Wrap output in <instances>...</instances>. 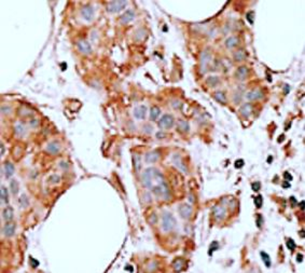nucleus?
I'll return each mask as SVG.
<instances>
[{
    "label": "nucleus",
    "instance_id": "f257e3e1",
    "mask_svg": "<svg viewBox=\"0 0 305 273\" xmlns=\"http://www.w3.org/2000/svg\"><path fill=\"white\" fill-rule=\"evenodd\" d=\"M141 180L145 187L151 189L156 185H160L165 181L164 176L157 168L155 167H149L144 171L141 175Z\"/></svg>",
    "mask_w": 305,
    "mask_h": 273
},
{
    "label": "nucleus",
    "instance_id": "f03ea898",
    "mask_svg": "<svg viewBox=\"0 0 305 273\" xmlns=\"http://www.w3.org/2000/svg\"><path fill=\"white\" fill-rule=\"evenodd\" d=\"M152 191V193L157 198H161L163 200H168L169 197H171V192H169V187L167 185L166 181L162 183L160 185H156L153 188L150 189Z\"/></svg>",
    "mask_w": 305,
    "mask_h": 273
},
{
    "label": "nucleus",
    "instance_id": "7ed1b4c3",
    "mask_svg": "<svg viewBox=\"0 0 305 273\" xmlns=\"http://www.w3.org/2000/svg\"><path fill=\"white\" fill-rule=\"evenodd\" d=\"M176 227V219L173 214L166 212L162 216V230L164 232H171Z\"/></svg>",
    "mask_w": 305,
    "mask_h": 273
},
{
    "label": "nucleus",
    "instance_id": "20e7f679",
    "mask_svg": "<svg viewBox=\"0 0 305 273\" xmlns=\"http://www.w3.org/2000/svg\"><path fill=\"white\" fill-rule=\"evenodd\" d=\"M126 6H127V2H126V1H124V0H117V1H111V2L108 3L107 10H108V12L115 13V12H119V11H121V10H123Z\"/></svg>",
    "mask_w": 305,
    "mask_h": 273
},
{
    "label": "nucleus",
    "instance_id": "39448f33",
    "mask_svg": "<svg viewBox=\"0 0 305 273\" xmlns=\"http://www.w3.org/2000/svg\"><path fill=\"white\" fill-rule=\"evenodd\" d=\"M174 122H175V119L171 114H163L162 118L160 119L159 121V126L161 129H171V126L174 125Z\"/></svg>",
    "mask_w": 305,
    "mask_h": 273
},
{
    "label": "nucleus",
    "instance_id": "423d86ee",
    "mask_svg": "<svg viewBox=\"0 0 305 273\" xmlns=\"http://www.w3.org/2000/svg\"><path fill=\"white\" fill-rule=\"evenodd\" d=\"M178 212H179V215L181 216V218L189 219L191 217V215H192V207H191L190 204L182 203L179 206V208H178Z\"/></svg>",
    "mask_w": 305,
    "mask_h": 273
},
{
    "label": "nucleus",
    "instance_id": "0eeeda50",
    "mask_svg": "<svg viewBox=\"0 0 305 273\" xmlns=\"http://www.w3.org/2000/svg\"><path fill=\"white\" fill-rule=\"evenodd\" d=\"M213 216L217 220H222L227 216V210L223 205H216L213 207Z\"/></svg>",
    "mask_w": 305,
    "mask_h": 273
},
{
    "label": "nucleus",
    "instance_id": "6e6552de",
    "mask_svg": "<svg viewBox=\"0 0 305 273\" xmlns=\"http://www.w3.org/2000/svg\"><path fill=\"white\" fill-rule=\"evenodd\" d=\"M78 50L82 54H91L92 53V47L86 40H79L77 43Z\"/></svg>",
    "mask_w": 305,
    "mask_h": 273
},
{
    "label": "nucleus",
    "instance_id": "1a4fd4ad",
    "mask_svg": "<svg viewBox=\"0 0 305 273\" xmlns=\"http://www.w3.org/2000/svg\"><path fill=\"white\" fill-rule=\"evenodd\" d=\"M81 15L85 21H92L94 17V9L91 6H84L81 9Z\"/></svg>",
    "mask_w": 305,
    "mask_h": 273
},
{
    "label": "nucleus",
    "instance_id": "9d476101",
    "mask_svg": "<svg viewBox=\"0 0 305 273\" xmlns=\"http://www.w3.org/2000/svg\"><path fill=\"white\" fill-rule=\"evenodd\" d=\"M263 97V92L260 89H254L251 91H249L246 94V98L248 101H258V99Z\"/></svg>",
    "mask_w": 305,
    "mask_h": 273
},
{
    "label": "nucleus",
    "instance_id": "9b49d317",
    "mask_svg": "<svg viewBox=\"0 0 305 273\" xmlns=\"http://www.w3.org/2000/svg\"><path fill=\"white\" fill-rule=\"evenodd\" d=\"M2 232H3V234L8 237L14 235V233H15V224H14V222H11V221L7 222V224L5 225V227H3Z\"/></svg>",
    "mask_w": 305,
    "mask_h": 273
},
{
    "label": "nucleus",
    "instance_id": "f8f14e48",
    "mask_svg": "<svg viewBox=\"0 0 305 273\" xmlns=\"http://www.w3.org/2000/svg\"><path fill=\"white\" fill-rule=\"evenodd\" d=\"M135 18V13L133 10H127L124 14H122L121 17H120V22L122 24H128L130 22H132Z\"/></svg>",
    "mask_w": 305,
    "mask_h": 273
},
{
    "label": "nucleus",
    "instance_id": "ddd939ff",
    "mask_svg": "<svg viewBox=\"0 0 305 273\" xmlns=\"http://www.w3.org/2000/svg\"><path fill=\"white\" fill-rule=\"evenodd\" d=\"M13 217H14L13 208H12L11 206H6V207L3 208V210H2V218L7 222H9V221H12Z\"/></svg>",
    "mask_w": 305,
    "mask_h": 273
},
{
    "label": "nucleus",
    "instance_id": "4468645a",
    "mask_svg": "<svg viewBox=\"0 0 305 273\" xmlns=\"http://www.w3.org/2000/svg\"><path fill=\"white\" fill-rule=\"evenodd\" d=\"M146 113H147V108L146 106H138L134 109V116L136 119H139V120H142V119L146 118Z\"/></svg>",
    "mask_w": 305,
    "mask_h": 273
},
{
    "label": "nucleus",
    "instance_id": "2eb2a0df",
    "mask_svg": "<svg viewBox=\"0 0 305 273\" xmlns=\"http://www.w3.org/2000/svg\"><path fill=\"white\" fill-rule=\"evenodd\" d=\"M160 159V153L157 151H150L145 156V161L147 163H155Z\"/></svg>",
    "mask_w": 305,
    "mask_h": 273
},
{
    "label": "nucleus",
    "instance_id": "dca6fc26",
    "mask_svg": "<svg viewBox=\"0 0 305 273\" xmlns=\"http://www.w3.org/2000/svg\"><path fill=\"white\" fill-rule=\"evenodd\" d=\"M61 150V145L57 141H52L47 146V151L51 155H56Z\"/></svg>",
    "mask_w": 305,
    "mask_h": 273
},
{
    "label": "nucleus",
    "instance_id": "f3484780",
    "mask_svg": "<svg viewBox=\"0 0 305 273\" xmlns=\"http://www.w3.org/2000/svg\"><path fill=\"white\" fill-rule=\"evenodd\" d=\"M248 76V68L246 66H240V67L237 68L236 70V78L239 79V80H244V79L247 78Z\"/></svg>",
    "mask_w": 305,
    "mask_h": 273
},
{
    "label": "nucleus",
    "instance_id": "a211bd4d",
    "mask_svg": "<svg viewBox=\"0 0 305 273\" xmlns=\"http://www.w3.org/2000/svg\"><path fill=\"white\" fill-rule=\"evenodd\" d=\"M239 112H240V114L242 116H244V117H249L250 114H251V112H252V106H251V104H244V105H242V107L239 108Z\"/></svg>",
    "mask_w": 305,
    "mask_h": 273
},
{
    "label": "nucleus",
    "instance_id": "6ab92c4d",
    "mask_svg": "<svg viewBox=\"0 0 305 273\" xmlns=\"http://www.w3.org/2000/svg\"><path fill=\"white\" fill-rule=\"evenodd\" d=\"M238 42H239V40H238L237 37L231 36L225 40V47H227L228 49H233V48H235L236 45L238 44Z\"/></svg>",
    "mask_w": 305,
    "mask_h": 273
},
{
    "label": "nucleus",
    "instance_id": "aec40b11",
    "mask_svg": "<svg viewBox=\"0 0 305 273\" xmlns=\"http://www.w3.org/2000/svg\"><path fill=\"white\" fill-rule=\"evenodd\" d=\"M14 165L11 163V162H7L5 163V175H6V178H10L12 175L14 174Z\"/></svg>",
    "mask_w": 305,
    "mask_h": 273
},
{
    "label": "nucleus",
    "instance_id": "412c9836",
    "mask_svg": "<svg viewBox=\"0 0 305 273\" xmlns=\"http://www.w3.org/2000/svg\"><path fill=\"white\" fill-rule=\"evenodd\" d=\"M133 164H134L135 172L139 173L140 170H141V159L138 155L133 156Z\"/></svg>",
    "mask_w": 305,
    "mask_h": 273
},
{
    "label": "nucleus",
    "instance_id": "4be33fe9",
    "mask_svg": "<svg viewBox=\"0 0 305 273\" xmlns=\"http://www.w3.org/2000/svg\"><path fill=\"white\" fill-rule=\"evenodd\" d=\"M213 97H215L216 101H218L221 104L227 103V96H225V94L222 92V91H217V92H215L213 93Z\"/></svg>",
    "mask_w": 305,
    "mask_h": 273
},
{
    "label": "nucleus",
    "instance_id": "5701e85b",
    "mask_svg": "<svg viewBox=\"0 0 305 273\" xmlns=\"http://www.w3.org/2000/svg\"><path fill=\"white\" fill-rule=\"evenodd\" d=\"M160 114H161V109L156 106H153L150 110V119L152 121H155L160 117Z\"/></svg>",
    "mask_w": 305,
    "mask_h": 273
},
{
    "label": "nucleus",
    "instance_id": "b1692460",
    "mask_svg": "<svg viewBox=\"0 0 305 273\" xmlns=\"http://www.w3.org/2000/svg\"><path fill=\"white\" fill-rule=\"evenodd\" d=\"M233 57H234V60H236V62H242V60H244L245 58H246V53H245V51L244 50H237V51L234 53V55H233Z\"/></svg>",
    "mask_w": 305,
    "mask_h": 273
},
{
    "label": "nucleus",
    "instance_id": "393cba45",
    "mask_svg": "<svg viewBox=\"0 0 305 273\" xmlns=\"http://www.w3.org/2000/svg\"><path fill=\"white\" fill-rule=\"evenodd\" d=\"M1 202L6 204H8V202H9V193L3 185L1 186Z\"/></svg>",
    "mask_w": 305,
    "mask_h": 273
},
{
    "label": "nucleus",
    "instance_id": "a878e982",
    "mask_svg": "<svg viewBox=\"0 0 305 273\" xmlns=\"http://www.w3.org/2000/svg\"><path fill=\"white\" fill-rule=\"evenodd\" d=\"M189 123L184 120H179L178 121V130H180L181 132H188L189 131Z\"/></svg>",
    "mask_w": 305,
    "mask_h": 273
},
{
    "label": "nucleus",
    "instance_id": "bb28decb",
    "mask_svg": "<svg viewBox=\"0 0 305 273\" xmlns=\"http://www.w3.org/2000/svg\"><path fill=\"white\" fill-rule=\"evenodd\" d=\"M209 60H210V54H209L207 51H204V53L202 54V58H201V65H202V67L204 66V64H205V67H206Z\"/></svg>",
    "mask_w": 305,
    "mask_h": 273
},
{
    "label": "nucleus",
    "instance_id": "cd10ccee",
    "mask_svg": "<svg viewBox=\"0 0 305 273\" xmlns=\"http://www.w3.org/2000/svg\"><path fill=\"white\" fill-rule=\"evenodd\" d=\"M10 188H11V192L12 194H17L18 192V183L15 179H12L11 183H10Z\"/></svg>",
    "mask_w": 305,
    "mask_h": 273
},
{
    "label": "nucleus",
    "instance_id": "c85d7f7f",
    "mask_svg": "<svg viewBox=\"0 0 305 273\" xmlns=\"http://www.w3.org/2000/svg\"><path fill=\"white\" fill-rule=\"evenodd\" d=\"M206 83L210 87H216V85L219 83V78L216 76H211V77H208L206 80Z\"/></svg>",
    "mask_w": 305,
    "mask_h": 273
},
{
    "label": "nucleus",
    "instance_id": "c756f323",
    "mask_svg": "<svg viewBox=\"0 0 305 273\" xmlns=\"http://www.w3.org/2000/svg\"><path fill=\"white\" fill-rule=\"evenodd\" d=\"M18 202H20L21 207H23V208L27 207V206L29 205V201H28V198H27L25 194H22V195H21L20 199H18Z\"/></svg>",
    "mask_w": 305,
    "mask_h": 273
},
{
    "label": "nucleus",
    "instance_id": "7c9ffc66",
    "mask_svg": "<svg viewBox=\"0 0 305 273\" xmlns=\"http://www.w3.org/2000/svg\"><path fill=\"white\" fill-rule=\"evenodd\" d=\"M261 257H262V260L265 263V266L267 268H269L271 267V258H269V256L266 253H264V252H261Z\"/></svg>",
    "mask_w": 305,
    "mask_h": 273
},
{
    "label": "nucleus",
    "instance_id": "2f4dec72",
    "mask_svg": "<svg viewBox=\"0 0 305 273\" xmlns=\"http://www.w3.org/2000/svg\"><path fill=\"white\" fill-rule=\"evenodd\" d=\"M182 264H183V260L182 259H176L174 261V268L176 271H179L182 269Z\"/></svg>",
    "mask_w": 305,
    "mask_h": 273
},
{
    "label": "nucleus",
    "instance_id": "473e14b6",
    "mask_svg": "<svg viewBox=\"0 0 305 273\" xmlns=\"http://www.w3.org/2000/svg\"><path fill=\"white\" fill-rule=\"evenodd\" d=\"M254 203H256V206L258 208H260L263 204V199H262V195H258V197L254 199Z\"/></svg>",
    "mask_w": 305,
    "mask_h": 273
},
{
    "label": "nucleus",
    "instance_id": "72a5a7b5",
    "mask_svg": "<svg viewBox=\"0 0 305 273\" xmlns=\"http://www.w3.org/2000/svg\"><path fill=\"white\" fill-rule=\"evenodd\" d=\"M287 247L290 249V251H293V249L296 248V243H294L293 240H291V239L287 240Z\"/></svg>",
    "mask_w": 305,
    "mask_h": 273
},
{
    "label": "nucleus",
    "instance_id": "f704fd0d",
    "mask_svg": "<svg viewBox=\"0 0 305 273\" xmlns=\"http://www.w3.org/2000/svg\"><path fill=\"white\" fill-rule=\"evenodd\" d=\"M49 181L51 184H57L59 181V176L58 175H52V176H50Z\"/></svg>",
    "mask_w": 305,
    "mask_h": 273
},
{
    "label": "nucleus",
    "instance_id": "c9c22d12",
    "mask_svg": "<svg viewBox=\"0 0 305 273\" xmlns=\"http://www.w3.org/2000/svg\"><path fill=\"white\" fill-rule=\"evenodd\" d=\"M15 131H16V133H17V134H21V135L24 134V133H25V129H24V126L20 125V124L15 126Z\"/></svg>",
    "mask_w": 305,
    "mask_h": 273
},
{
    "label": "nucleus",
    "instance_id": "e433bc0d",
    "mask_svg": "<svg viewBox=\"0 0 305 273\" xmlns=\"http://www.w3.org/2000/svg\"><path fill=\"white\" fill-rule=\"evenodd\" d=\"M251 187H252V190L254 191H259L261 188V184L259 181H257V183H254V184L251 185Z\"/></svg>",
    "mask_w": 305,
    "mask_h": 273
},
{
    "label": "nucleus",
    "instance_id": "4c0bfd02",
    "mask_svg": "<svg viewBox=\"0 0 305 273\" xmlns=\"http://www.w3.org/2000/svg\"><path fill=\"white\" fill-rule=\"evenodd\" d=\"M156 221H157L156 215H155V214H152V215L150 216V218H149V222H150L151 225H155Z\"/></svg>",
    "mask_w": 305,
    "mask_h": 273
},
{
    "label": "nucleus",
    "instance_id": "58836bf2",
    "mask_svg": "<svg viewBox=\"0 0 305 273\" xmlns=\"http://www.w3.org/2000/svg\"><path fill=\"white\" fill-rule=\"evenodd\" d=\"M247 20L249 21L250 24H254V12H249V13H247Z\"/></svg>",
    "mask_w": 305,
    "mask_h": 273
},
{
    "label": "nucleus",
    "instance_id": "ea45409f",
    "mask_svg": "<svg viewBox=\"0 0 305 273\" xmlns=\"http://www.w3.org/2000/svg\"><path fill=\"white\" fill-rule=\"evenodd\" d=\"M244 166V161H243L242 159L240 160H237V161L235 162V167L236 168H238V167H243Z\"/></svg>",
    "mask_w": 305,
    "mask_h": 273
},
{
    "label": "nucleus",
    "instance_id": "a19ab883",
    "mask_svg": "<svg viewBox=\"0 0 305 273\" xmlns=\"http://www.w3.org/2000/svg\"><path fill=\"white\" fill-rule=\"evenodd\" d=\"M284 177H285V179H286V180H287V181H291V180H292V176H291V175H290L288 172H286L285 174H284Z\"/></svg>",
    "mask_w": 305,
    "mask_h": 273
},
{
    "label": "nucleus",
    "instance_id": "79ce46f5",
    "mask_svg": "<svg viewBox=\"0 0 305 273\" xmlns=\"http://www.w3.org/2000/svg\"><path fill=\"white\" fill-rule=\"evenodd\" d=\"M296 261L298 262H302L303 261V255L302 254H298V256H296Z\"/></svg>",
    "mask_w": 305,
    "mask_h": 273
},
{
    "label": "nucleus",
    "instance_id": "37998d69",
    "mask_svg": "<svg viewBox=\"0 0 305 273\" xmlns=\"http://www.w3.org/2000/svg\"><path fill=\"white\" fill-rule=\"evenodd\" d=\"M257 225H258L259 228H260L261 225H262V217H261V215H258V222H257Z\"/></svg>",
    "mask_w": 305,
    "mask_h": 273
},
{
    "label": "nucleus",
    "instance_id": "c03bdc74",
    "mask_svg": "<svg viewBox=\"0 0 305 273\" xmlns=\"http://www.w3.org/2000/svg\"><path fill=\"white\" fill-rule=\"evenodd\" d=\"M165 136H166L165 133H162V132H159V133H157V134H156V137H157V138H161V137H162V138H164V137H165Z\"/></svg>",
    "mask_w": 305,
    "mask_h": 273
},
{
    "label": "nucleus",
    "instance_id": "a18cd8bd",
    "mask_svg": "<svg viewBox=\"0 0 305 273\" xmlns=\"http://www.w3.org/2000/svg\"><path fill=\"white\" fill-rule=\"evenodd\" d=\"M283 186H284V188H289V187H290L289 181H287V180H286L285 183H284V184H283Z\"/></svg>",
    "mask_w": 305,
    "mask_h": 273
},
{
    "label": "nucleus",
    "instance_id": "49530a36",
    "mask_svg": "<svg viewBox=\"0 0 305 273\" xmlns=\"http://www.w3.org/2000/svg\"><path fill=\"white\" fill-rule=\"evenodd\" d=\"M5 153V147H3V144H1V156H3Z\"/></svg>",
    "mask_w": 305,
    "mask_h": 273
},
{
    "label": "nucleus",
    "instance_id": "de8ad7c7",
    "mask_svg": "<svg viewBox=\"0 0 305 273\" xmlns=\"http://www.w3.org/2000/svg\"><path fill=\"white\" fill-rule=\"evenodd\" d=\"M301 210H304V201H301Z\"/></svg>",
    "mask_w": 305,
    "mask_h": 273
},
{
    "label": "nucleus",
    "instance_id": "09e8293b",
    "mask_svg": "<svg viewBox=\"0 0 305 273\" xmlns=\"http://www.w3.org/2000/svg\"><path fill=\"white\" fill-rule=\"evenodd\" d=\"M125 270H128V271H133V268L132 267H126Z\"/></svg>",
    "mask_w": 305,
    "mask_h": 273
}]
</instances>
